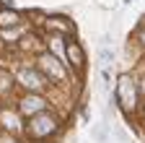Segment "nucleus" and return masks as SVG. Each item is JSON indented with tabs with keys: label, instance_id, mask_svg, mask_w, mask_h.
Segmentation results:
<instances>
[{
	"label": "nucleus",
	"instance_id": "obj_9",
	"mask_svg": "<svg viewBox=\"0 0 145 143\" xmlns=\"http://www.w3.org/2000/svg\"><path fill=\"white\" fill-rule=\"evenodd\" d=\"M142 44H145V31H142Z\"/></svg>",
	"mask_w": 145,
	"mask_h": 143
},
{
	"label": "nucleus",
	"instance_id": "obj_4",
	"mask_svg": "<svg viewBox=\"0 0 145 143\" xmlns=\"http://www.w3.org/2000/svg\"><path fill=\"white\" fill-rule=\"evenodd\" d=\"M18 21H21L18 11H13V8H3V11H0V26H3V29H8V26H16Z\"/></svg>",
	"mask_w": 145,
	"mask_h": 143
},
{
	"label": "nucleus",
	"instance_id": "obj_7",
	"mask_svg": "<svg viewBox=\"0 0 145 143\" xmlns=\"http://www.w3.org/2000/svg\"><path fill=\"white\" fill-rule=\"evenodd\" d=\"M99 60H101L104 65H109V63L114 60V52L109 49V47H101V49H99Z\"/></svg>",
	"mask_w": 145,
	"mask_h": 143
},
{
	"label": "nucleus",
	"instance_id": "obj_1",
	"mask_svg": "<svg viewBox=\"0 0 145 143\" xmlns=\"http://www.w3.org/2000/svg\"><path fill=\"white\" fill-rule=\"evenodd\" d=\"M54 130V120L47 117V115H39L31 120V133L34 135H44V133H52Z\"/></svg>",
	"mask_w": 145,
	"mask_h": 143
},
{
	"label": "nucleus",
	"instance_id": "obj_5",
	"mask_svg": "<svg viewBox=\"0 0 145 143\" xmlns=\"http://www.w3.org/2000/svg\"><path fill=\"white\" fill-rule=\"evenodd\" d=\"M21 81H24L26 88H42V86H44V81L36 76L34 70H21Z\"/></svg>",
	"mask_w": 145,
	"mask_h": 143
},
{
	"label": "nucleus",
	"instance_id": "obj_3",
	"mask_svg": "<svg viewBox=\"0 0 145 143\" xmlns=\"http://www.w3.org/2000/svg\"><path fill=\"white\" fill-rule=\"evenodd\" d=\"M39 63H42V68L47 70V73H49L52 78H62V68L57 65V60H54V57H49V55H42V57H39Z\"/></svg>",
	"mask_w": 145,
	"mask_h": 143
},
{
	"label": "nucleus",
	"instance_id": "obj_2",
	"mask_svg": "<svg viewBox=\"0 0 145 143\" xmlns=\"http://www.w3.org/2000/svg\"><path fill=\"white\" fill-rule=\"evenodd\" d=\"M67 60H70V65L72 68H83V49L75 44V42H67Z\"/></svg>",
	"mask_w": 145,
	"mask_h": 143
},
{
	"label": "nucleus",
	"instance_id": "obj_8",
	"mask_svg": "<svg viewBox=\"0 0 145 143\" xmlns=\"http://www.w3.org/2000/svg\"><path fill=\"white\" fill-rule=\"evenodd\" d=\"M0 143H13V140H10V138H3V140H0Z\"/></svg>",
	"mask_w": 145,
	"mask_h": 143
},
{
	"label": "nucleus",
	"instance_id": "obj_6",
	"mask_svg": "<svg viewBox=\"0 0 145 143\" xmlns=\"http://www.w3.org/2000/svg\"><path fill=\"white\" fill-rule=\"evenodd\" d=\"M42 104H44V101H42L39 96H26V99L21 101V112H39Z\"/></svg>",
	"mask_w": 145,
	"mask_h": 143
}]
</instances>
